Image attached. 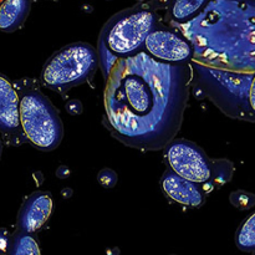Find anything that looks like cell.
<instances>
[{
  "instance_id": "cell-19",
  "label": "cell",
  "mask_w": 255,
  "mask_h": 255,
  "mask_svg": "<svg viewBox=\"0 0 255 255\" xmlns=\"http://www.w3.org/2000/svg\"><path fill=\"white\" fill-rule=\"evenodd\" d=\"M249 106H251L252 112H253V115L255 116V74L252 77L251 89H249Z\"/></svg>"
},
{
  "instance_id": "cell-11",
  "label": "cell",
  "mask_w": 255,
  "mask_h": 255,
  "mask_svg": "<svg viewBox=\"0 0 255 255\" xmlns=\"http://www.w3.org/2000/svg\"><path fill=\"white\" fill-rule=\"evenodd\" d=\"M209 0H173L171 17L177 22H187L196 17Z\"/></svg>"
},
{
  "instance_id": "cell-7",
  "label": "cell",
  "mask_w": 255,
  "mask_h": 255,
  "mask_svg": "<svg viewBox=\"0 0 255 255\" xmlns=\"http://www.w3.org/2000/svg\"><path fill=\"white\" fill-rule=\"evenodd\" d=\"M0 133L11 144L26 139L20 124V102L16 87L0 74Z\"/></svg>"
},
{
  "instance_id": "cell-20",
  "label": "cell",
  "mask_w": 255,
  "mask_h": 255,
  "mask_svg": "<svg viewBox=\"0 0 255 255\" xmlns=\"http://www.w3.org/2000/svg\"><path fill=\"white\" fill-rule=\"evenodd\" d=\"M0 156H1V142H0Z\"/></svg>"
},
{
  "instance_id": "cell-4",
  "label": "cell",
  "mask_w": 255,
  "mask_h": 255,
  "mask_svg": "<svg viewBox=\"0 0 255 255\" xmlns=\"http://www.w3.org/2000/svg\"><path fill=\"white\" fill-rule=\"evenodd\" d=\"M157 26L153 10L146 6H134L115 15L102 32L106 49L116 57L136 54L144 47L147 36Z\"/></svg>"
},
{
  "instance_id": "cell-1",
  "label": "cell",
  "mask_w": 255,
  "mask_h": 255,
  "mask_svg": "<svg viewBox=\"0 0 255 255\" xmlns=\"http://www.w3.org/2000/svg\"><path fill=\"white\" fill-rule=\"evenodd\" d=\"M189 75L188 64L161 61L144 49L119 57L105 89L110 132L132 148H166L183 121Z\"/></svg>"
},
{
  "instance_id": "cell-17",
  "label": "cell",
  "mask_w": 255,
  "mask_h": 255,
  "mask_svg": "<svg viewBox=\"0 0 255 255\" xmlns=\"http://www.w3.org/2000/svg\"><path fill=\"white\" fill-rule=\"evenodd\" d=\"M12 234L5 228H0V254H9Z\"/></svg>"
},
{
  "instance_id": "cell-14",
  "label": "cell",
  "mask_w": 255,
  "mask_h": 255,
  "mask_svg": "<svg viewBox=\"0 0 255 255\" xmlns=\"http://www.w3.org/2000/svg\"><path fill=\"white\" fill-rule=\"evenodd\" d=\"M233 174V164L227 159H218L212 162V179L214 183L222 186L231 181Z\"/></svg>"
},
{
  "instance_id": "cell-18",
  "label": "cell",
  "mask_w": 255,
  "mask_h": 255,
  "mask_svg": "<svg viewBox=\"0 0 255 255\" xmlns=\"http://www.w3.org/2000/svg\"><path fill=\"white\" fill-rule=\"evenodd\" d=\"M66 111L72 116H77V115L82 114V104L77 100H71L66 104Z\"/></svg>"
},
{
  "instance_id": "cell-16",
  "label": "cell",
  "mask_w": 255,
  "mask_h": 255,
  "mask_svg": "<svg viewBox=\"0 0 255 255\" xmlns=\"http://www.w3.org/2000/svg\"><path fill=\"white\" fill-rule=\"evenodd\" d=\"M97 179L104 188H114L117 183V173L111 168H104L99 173Z\"/></svg>"
},
{
  "instance_id": "cell-12",
  "label": "cell",
  "mask_w": 255,
  "mask_h": 255,
  "mask_svg": "<svg viewBox=\"0 0 255 255\" xmlns=\"http://www.w3.org/2000/svg\"><path fill=\"white\" fill-rule=\"evenodd\" d=\"M9 254L11 255H35L40 254L39 244L31 233L17 229L11 238Z\"/></svg>"
},
{
  "instance_id": "cell-15",
  "label": "cell",
  "mask_w": 255,
  "mask_h": 255,
  "mask_svg": "<svg viewBox=\"0 0 255 255\" xmlns=\"http://www.w3.org/2000/svg\"><path fill=\"white\" fill-rule=\"evenodd\" d=\"M231 203L236 208L247 211L255 206V194L246 191H236L231 194Z\"/></svg>"
},
{
  "instance_id": "cell-6",
  "label": "cell",
  "mask_w": 255,
  "mask_h": 255,
  "mask_svg": "<svg viewBox=\"0 0 255 255\" xmlns=\"http://www.w3.org/2000/svg\"><path fill=\"white\" fill-rule=\"evenodd\" d=\"M144 50L154 59L172 64H188L193 47L178 30L157 25L144 42Z\"/></svg>"
},
{
  "instance_id": "cell-3",
  "label": "cell",
  "mask_w": 255,
  "mask_h": 255,
  "mask_svg": "<svg viewBox=\"0 0 255 255\" xmlns=\"http://www.w3.org/2000/svg\"><path fill=\"white\" fill-rule=\"evenodd\" d=\"M97 66L96 49L87 42H74L47 60L41 72V82L52 91L66 92L94 76Z\"/></svg>"
},
{
  "instance_id": "cell-5",
  "label": "cell",
  "mask_w": 255,
  "mask_h": 255,
  "mask_svg": "<svg viewBox=\"0 0 255 255\" xmlns=\"http://www.w3.org/2000/svg\"><path fill=\"white\" fill-rule=\"evenodd\" d=\"M167 164L179 176L206 184L212 179V161L206 152L187 139H172L164 148Z\"/></svg>"
},
{
  "instance_id": "cell-2",
  "label": "cell",
  "mask_w": 255,
  "mask_h": 255,
  "mask_svg": "<svg viewBox=\"0 0 255 255\" xmlns=\"http://www.w3.org/2000/svg\"><path fill=\"white\" fill-rule=\"evenodd\" d=\"M20 102V124L27 141L41 151H52L62 141L64 127L59 112L31 81L16 84Z\"/></svg>"
},
{
  "instance_id": "cell-13",
  "label": "cell",
  "mask_w": 255,
  "mask_h": 255,
  "mask_svg": "<svg viewBox=\"0 0 255 255\" xmlns=\"http://www.w3.org/2000/svg\"><path fill=\"white\" fill-rule=\"evenodd\" d=\"M236 244L241 251H255V213L242 223L236 234Z\"/></svg>"
},
{
  "instance_id": "cell-10",
  "label": "cell",
  "mask_w": 255,
  "mask_h": 255,
  "mask_svg": "<svg viewBox=\"0 0 255 255\" xmlns=\"http://www.w3.org/2000/svg\"><path fill=\"white\" fill-rule=\"evenodd\" d=\"M30 0H4L0 5V30L12 32L20 29L30 12Z\"/></svg>"
},
{
  "instance_id": "cell-9",
  "label": "cell",
  "mask_w": 255,
  "mask_h": 255,
  "mask_svg": "<svg viewBox=\"0 0 255 255\" xmlns=\"http://www.w3.org/2000/svg\"><path fill=\"white\" fill-rule=\"evenodd\" d=\"M52 206L51 194L47 192L39 191L30 194L17 213V229L26 233H36L51 216Z\"/></svg>"
},
{
  "instance_id": "cell-8",
  "label": "cell",
  "mask_w": 255,
  "mask_h": 255,
  "mask_svg": "<svg viewBox=\"0 0 255 255\" xmlns=\"http://www.w3.org/2000/svg\"><path fill=\"white\" fill-rule=\"evenodd\" d=\"M161 187L168 198L184 207L199 208L206 201L203 184L189 181L177 174L171 168L164 172L161 179Z\"/></svg>"
}]
</instances>
